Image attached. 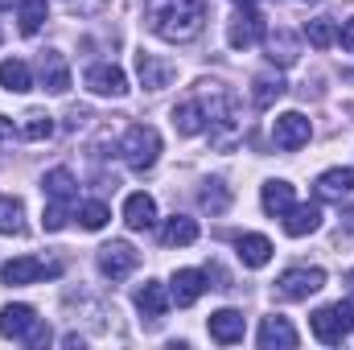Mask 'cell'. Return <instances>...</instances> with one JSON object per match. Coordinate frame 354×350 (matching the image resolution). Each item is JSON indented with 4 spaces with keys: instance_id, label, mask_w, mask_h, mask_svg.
I'll use <instances>...</instances> for the list:
<instances>
[{
    "instance_id": "6da1fadb",
    "label": "cell",
    "mask_w": 354,
    "mask_h": 350,
    "mask_svg": "<svg viewBox=\"0 0 354 350\" xmlns=\"http://www.w3.org/2000/svg\"><path fill=\"white\" fill-rule=\"evenodd\" d=\"M210 0H145V25L165 42H189L202 33Z\"/></svg>"
},
{
    "instance_id": "7a4b0ae2",
    "label": "cell",
    "mask_w": 354,
    "mask_h": 350,
    "mask_svg": "<svg viewBox=\"0 0 354 350\" xmlns=\"http://www.w3.org/2000/svg\"><path fill=\"white\" fill-rule=\"evenodd\" d=\"M120 157H124L136 174H149V169L157 165V157H161V136H157V128H153V124H132V128L124 132V140H120Z\"/></svg>"
},
{
    "instance_id": "3957f363",
    "label": "cell",
    "mask_w": 354,
    "mask_h": 350,
    "mask_svg": "<svg viewBox=\"0 0 354 350\" xmlns=\"http://www.w3.org/2000/svg\"><path fill=\"white\" fill-rule=\"evenodd\" d=\"M0 334L29 342V347H46L50 342V326H41V317L29 305H4L0 309Z\"/></svg>"
},
{
    "instance_id": "277c9868",
    "label": "cell",
    "mask_w": 354,
    "mask_h": 350,
    "mask_svg": "<svg viewBox=\"0 0 354 350\" xmlns=\"http://www.w3.org/2000/svg\"><path fill=\"white\" fill-rule=\"evenodd\" d=\"M313 326V338L326 342V347H338L354 334V301H338V305H326L309 317Z\"/></svg>"
},
{
    "instance_id": "5b68a950",
    "label": "cell",
    "mask_w": 354,
    "mask_h": 350,
    "mask_svg": "<svg viewBox=\"0 0 354 350\" xmlns=\"http://www.w3.org/2000/svg\"><path fill=\"white\" fill-rule=\"evenodd\" d=\"M322 284H326V272L322 268H288V272L276 276V297L280 301H305Z\"/></svg>"
},
{
    "instance_id": "8992f818",
    "label": "cell",
    "mask_w": 354,
    "mask_h": 350,
    "mask_svg": "<svg viewBox=\"0 0 354 350\" xmlns=\"http://www.w3.org/2000/svg\"><path fill=\"white\" fill-rule=\"evenodd\" d=\"M227 42L231 50H252L256 42H264V17L256 12V4H239V12L227 25Z\"/></svg>"
},
{
    "instance_id": "52a82bcc",
    "label": "cell",
    "mask_w": 354,
    "mask_h": 350,
    "mask_svg": "<svg viewBox=\"0 0 354 350\" xmlns=\"http://www.w3.org/2000/svg\"><path fill=\"white\" fill-rule=\"evenodd\" d=\"M58 272H62L58 260L17 256V260H8L4 268H0V280H4V284H37V280H46V276H58Z\"/></svg>"
},
{
    "instance_id": "ba28073f",
    "label": "cell",
    "mask_w": 354,
    "mask_h": 350,
    "mask_svg": "<svg viewBox=\"0 0 354 350\" xmlns=\"http://www.w3.org/2000/svg\"><path fill=\"white\" fill-rule=\"evenodd\" d=\"M309 136H313V124H309L301 111H284V116H276V124H272V140H276L280 153H297L301 145H309Z\"/></svg>"
},
{
    "instance_id": "9c48e42d",
    "label": "cell",
    "mask_w": 354,
    "mask_h": 350,
    "mask_svg": "<svg viewBox=\"0 0 354 350\" xmlns=\"http://www.w3.org/2000/svg\"><path fill=\"white\" fill-rule=\"evenodd\" d=\"M136 264H140V252H136L132 243H124V239H111V243L99 248V272H103L107 280H124V276H132Z\"/></svg>"
},
{
    "instance_id": "30bf717a",
    "label": "cell",
    "mask_w": 354,
    "mask_h": 350,
    "mask_svg": "<svg viewBox=\"0 0 354 350\" xmlns=\"http://www.w3.org/2000/svg\"><path fill=\"white\" fill-rule=\"evenodd\" d=\"M83 83H87V91H95V95H107V99L128 95V75H124L115 62H95V66H87Z\"/></svg>"
},
{
    "instance_id": "8fae6325",
    "label": "cell",
    "mask_w": 354,
    "mask_h": 350,
    "mask_svg": "<svg viewBox=\"0 0 354 350\" xmlns=\"http://www.w3.org/2000/svg\"><path fill=\"white\" fill-rule=\"evenodd\" d=\"M206 288H210V284H206V272H198V268H181V272H174V280H169V301L181 305V309H189Z\"/></svg>"
},
{
    "instance_id": "7c38bea8",
    "label": "cell",
    "mask_w": 354,
    "mask_h": 350,
    "mask_svg": "<svg viewBox=\"0 0 354 350\" xmlns=\"http://www.w3.org/2000/svg\"><path fill=\"white\" fill-rule=\"evenodd\" d=\"M136 309H140V317H145L149 326H157V322L165 317V309H169V293H165V284L145 280V284L136 288Z\"/></svg>"
},
{
    "instance_id": "4fadbf2b",
    "label": "cell",
    "mask_w": 354,
    "mask_h": 350,
    "mask_svg": "<svg viewBox=\"0 0 354 350\" xmlns=\"http://www.w3.org/2000/svg\"><path fill=\"white\" fill-rule=\"evenodd\" d=\"M206 330H210V338H214V342L231 347V342H243L248 322H243V313H239V309H218V313H210Z\"/></svg>"
},
{
    "instance_id": "5bb4252c",
    "label": "cell",
    "mask_w": 354,
    "mask_h": 350,
    "mask_svg": "<svg viewBox=\"0 0 354 350\" xmlns=\"http://www.w3.org/2000/svg\"><path fill=\"white\" fill-rule=\"evenodd\" d=\"M41 190H46L50 206H75L79 202V181L71 177V169H50L41 177Z\"/></svg>"
},
{
    "instance_id": "9a60e30c",
    "label": "cell",
    "mask_w": 354,
    "mask_h": 350,
    "mask_svg": "<svg viewBox=\"0 0 354 350\" xmlns=\"http://www.w3.org/2000/svg\"><path fill=\"white\" fill-rule=\"evenodd\" d=\"M136 75H140V87L145 91H161V87H169V79H174L177 71L169 66V62H161L157 54H136Z\"/></svg>"
},
{
    "instance_id": "2e32d148",
    "label": "cell",
    "mask_w": 354,
    "mask_h": 350,
    "mask_svg": "<svg viewBox=\"0 0 354 350\" xmlns=\"http://www.w3.org/2000/svg\"><path fill=\"white\" fill-rule=\"evenodd\" d=\"M37 71H41V83H46L50 95H66V91H71V71H66V58H62V54L46 50V54L37 58Z\"/></svg>"
},
{
    "instance_id": "e0dca14e",
    "label": "cell",
    "mask_w": 354,
    "mask_h": 350,
    "mask_svg": "<svg viewBox=\"0 0 354 350\" xmlns=\"http://www.w3.org/2000/svg\"><path fill=\"white\" fill-rule=\"evenodd\" d=\"M260 347L264 350H292L297 347V330H292V326H288V317H276V313H272V317H264V322H260Z\"/></svg>"
},
{
    "instance_id": "ac0fdd59",
    "label": "cell",
    "mask_w": 354,
    "mask_h": 350,
    "mask_svg": "<svg viewBox=\"0 0 354 350\" xmlns=\"http://www.w3.org/2000/svg\"><path fill=\"white\" fill-rule=\"evenodd\" d=\"M124 223H128L132 231H149V227L157 223V202H153L149 194H128V202H124Z\"/></svg>"
},
{
    "instance_id": "d6986e66",
    "label": "cell",
    "mask_w": 354,
    "mask_h": 350,
    "mask_svg": "<svg viewBox=\"0 0 354 350\" xmlns=\"http://www.w3.org/2000/svg\"><path fill=\"white\" fill-rule=\"evenodd\" d=\"M317 227H322V206H317V202L292 206V210L284 214V231H288L292 239H301V235H313Z\"/></svg>"
},
{
    "instance_id": "ffe728a7",
    "label": "cell",
    "mask_w": 354,
    "mask_h": 350,
    "mask_svg": "<svg viewBox=\"0 0 354 350\" xmlns=\"http://www.w3.org/2000/svg\"><path fill=\"white\" fill-rule=\"evenodd\" d=\"M297 58H301V42H297V33H288V29L268 33V62H276V66H292Z\"/></svg>"
},
{
    "instance_id": "44dd1931",
    "label": "cell",
    "mask_w": 354,
    "mask_h": 350,
    "mask_svg": "<svg viewBox=\"0 0 354 350\" xmlns=\"http://www.w3.org/2000/svg\"><path fill=\"white\" fill-rule=\"evenodd\" d=\"M174 128L181 132V136H198V132L206 128V107H202V99L177 103L174 107Z\"/></svg>"
},
{
    "instance_id": "7402d4cb",
    "label": "cell",
    "mask_w": 354,
    "mask_h": 350,
    "mask_svg": "<svg viewBox=\"0 0 354 350\" xmlns=\"http://www.w3.org/2000/svg\"><path fill=\"white\" fill-rule=\"evenodd\" d=\"M235 252H239V260L248 264V268H264L272 260V239H264V235H239Z\"/></svg>"
},
{
    "instance_id": "603a6c76",
    "label": "cell",
    "mask_w": 354,
    "mask_h": 350,
    "mask_svg": "<svg viewBox=\"0 0 354 350\" xmlns=\"http://www.w3.org/2000/svg\"><path fill=\"white\" fill-rule=\"evenodd\" d=\"M260 202H264L268 214H276V219H284V214L297 206V198H292V185H288V181H268L264 194H260Z\"/></svg>"
},
{
    "instance_id": "cb8c5ba5",
    "label": "cell",
    "mask_w": 354,
    "mask_h": 350,
    "mask_svg": "<svg viewBox=\"0 0 354 350\" xmlns=\"http://www.w3.org/2000/svg\"><path fill=\"white\" fill-rule=\"evenodd\" d=\"M0 87L12 91V95H25V91L33 87V75H29V66H25L21 58H4V62H0Z\"/></svg>"
},
{
    "instance_id": "d4e9b609",
    "label": "cell",
    "mask_w": 354,
    "mask_h": 350,
    "mask_svg": "<svg viewBox=\"0 0 354 350\" xmlns=\"http://www.w3.org/2000/svg\"><path fill=\"white\" fill-rule=\"evenodd\" d=\"M161 239H165V248H189V243L198 239V223H194L189 214H174V219L165 223Z\"/></svg>"
},
{
    "instance_id": "484cf974",
    "label": "cell",
    "mask_w": 354,
    "mask_h": 350,
    "mask_svg": "<svg viewBox=\"0 0 354 350\" xmlns=\"http://www.w3.org/2000/svg\"><path fill=\"white\" fill-rule=\"evenodd\" d=\"M21 136L25 140H50L54 136V116H46L41 107H33V111H25V120H21Z\"/></svg>"
},
{
    "instance_id": "4316f807",
    "label": "cell",
    "mask_w": 354,
    "mask_h": 350,
    "mask_svg": "<svg viewBox=\"0 0 354 350\" xmlns=\"http://www.w3.org/2000/svg\"><path fill=\"white\" fill-rule=\"evenodd\" d=\"M0 235H25V206L21 198H0Z\"/></svg>"
},
{
    "instance_id": "83f0119b",
    "label": "cell",
    "mask_w": 354,
    "mask_h": 350,
    "mask_svg": "<svg viewBox=\"0 0 354 350\" xmlns=\"http://www.w3.org/2000/svg\"><path fill=\"white\" fill-rule=\"evenodd\" d=\"M354 190V169H326L317 177V194L322 198H342Z\"/></svg>"
},
{
    "instance_id": "f1b7e54d",
    "label": "cell",
    "mask_w": 354,
    "mask_h": 350,
    "mask_svg": "<svg viewBox=\"0 0 354 350\" xmlns=\"http://www.w3.org/2000/svg\"><path fill=\"white\" fill-rule=\"evenodd\" d=\"M305 37H309V46L330 50V46L338 42V29H334V21H330V17H313V21L305 25Z\"/></svg>"
},
{
    "instance_id": "f546056e",
    "label": "cell",
    "mask_w": 354,
    "mask_h": 350,
    "mask_svg": "<svg viewBox=\"0 0 354 350\" xmlns=\"http://www.w3.org/2000/svg\"><path fill=\"white\" fill-rule=\"evenodd\" d=\"M280 95H284V79H280V75H260V79H256L252 99H256V107H260V111H264V107H272Z\"/></svg>"
},
{
    "instance_id": "4dcf8cb0",
    "label": "cell",
    "mask_w": 354,
    "mask_h": 350,
    "mask_svg": "<svg viewBox=\"0 0 354 350\" xmlns=\"http://www.w3.org/2000/svg\"><path fill=\"white\" fill-rule=\"evenodd\" d=\"M46 21V0H21V33L33 37Z\"/></svg>"
},
{
    "instance_id": "1f68e13d",
    "label": "cell",
    "mask_w": 354,
    "mask_h": 350,
    "mask_svg": "<svg viewBox=\"0 0 354 350\" xmlns=\"http://www.w3.org/2000/svg\"><path fill=\"white\" fill-rule=\"evenodd\" d=\"M202 206H206L210 214H223V210L231 206V194H227V185H223V181H206V190H202Z\"/></svg>"
},
{
    "instance_id": "d6a6232c",
    "label": "cell",
    "mask_w": 354,
    "mask_h": 350,
    "mask_svg": "<svg viewBox=\"0 0 354 350\" xmlns=\"http://www.w3.org/2000/svg\"><path fill=\"white\" fill-rule=\"evenodd\" d=\"M107 219H111V214H107L103 202H83V206H79V223H83V231H99Z\"/></svg>"
},
{
    "instance_id": "836d02e7",
    "label": "cell",
    "mask_w": 354,
    "mask_h": 350,
    "mask_svg": "<svg viewBox=\"0 0 354 350\" xmlns=\"http://www.w3.org/2000/svg\"><path fill=\"white\" fill-rule=\"evenodd\" d=\"M66 219H71V206H46L41 227H46V231H62V227H66Z\"/></svg>"
},
{
    "instance_id": "e575fe53",
    "label": "cell",
    "mask_w": 354,
    "mask_h": 350,
    "mask_svg": "<svg viewBox=\"0 0 354 350\" xmlns=\"http://www.w3.org/2000/svg\"><path fill=\"white\" fill-rule=\"evenodd\" d=\"M12 136H17L12 120H8V116H0V149H12Z\"/></svg>"
},
{
    "instance_id": "d590c367",
    "label": "cell",
    "mask_w": 354,
    "mask_h": 350,
    "mask_svg": "<svg viewBox=\"0 0 354 350\" xmlns=\"http://www.w3.org/2000/svg\"><path fill=\"white\" fill-rule=\"evenodd\" d=\"M342 46H346V50L354 54V17L346 21V25H342Z\"/></svg>"
},
{
    "instance_id": "8d00e7d4",
    "label": "cell",
    "mask_w": 354,
    "mask_h": 350,
    "mask_svg": "<svg viewBox=\"0 0 354 350\" xmlns=\"http://www.w3.org/2000/svg\"><path fill=\"white\" fill-rule=\"evenodd\" d=\"M346 231H354V210H346Z\"/></svg>"
},
{
    "instance_id": "74e56055",
    "label": "cell",
    "mask_w": 354,
    "mask_h": 350,
    "mask_svg": "<svg viewBox=\"0 0 354 350\" xmlns=\"http://www.w3.org/2000/svg\"><path fill=\"white\" fill-rule=\"evenodd\" d=\"M0 8H12V0H0Z\"/></svg>"
},
{
    "instance_id": "f35d334b",
    "label": "cell",
    "mask_w": 354,
    "mask_h": 350,
    "mask_svg": "<svg viewBox=\"0 0 354 350\" xmlns=\"http://www.w3.org/2000/svg\"><path fill=\"white\" fill-rule=\"evenodd\" d=\"M235 4H256V0H235Z\"/></svg>"
},
{
    "instance_id": "ab89813d",
    "label": "cell",
    "mask_w": 354,
    "mask_h": 350,
    "mask_svg": "<svg viewBox=\"0 0 354 350\" xmlns=\"http://www.w3.org/2000/svg\"><path fill=\"white\" fill-rule=\"evenodd\" d=\"M351 284H354V272H351Z\"/></svg>"
},
{
    "instance_id": "60d3db41",
    "label": "cell",
    "mask_w": 354,
    "mask_h": 350,
    "mask_svg": "<svg viewBox=\"0 0 354 350\" xmlns=\"http://www.w3.org/2000/svg\"><path fill=\"white\" fill-rule=\"evenodd\" d=\"M0 37H4V33H0Z\"/></svg>"
}]
</instances>
